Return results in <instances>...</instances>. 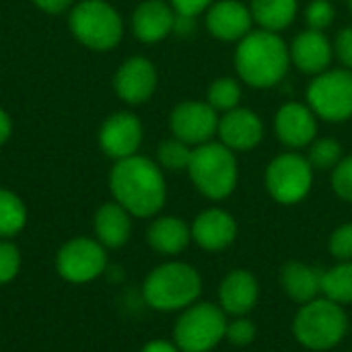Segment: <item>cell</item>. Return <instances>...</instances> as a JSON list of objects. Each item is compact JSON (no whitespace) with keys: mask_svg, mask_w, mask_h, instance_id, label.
Listing matches in <instances>:
<instances>
[{"mask_svg":"<svg viewBox=\"0 0 352 352\" xmlns=\"http://www.w3.org/2000/svg\"><path fill=\"white\" fill-rule=\"evenodd\" d=\"M171 130L186 144H204L219 130V118L212 105L186 101L173 109Z\"/></svg>","mask_w":352,"mask_h":352,"instance_id":"obj_11","label":"cell"},{"mask_svg":"<svg viewBox=\"0 0 352 352\" xmlns=\"http://www.w3.org/2000/svg\"><path fill=\"white\" fill-rule=\"evenodd\" d=\"M336 52H338V58L342 60L344 66H349L352 70V27L349 29H342L338 33V39H336Z\"/></svg>","mask_w":352,"mask_h":352,"instance_id":"obj_35","label":"cell"},{"mask_svg":"<svg viewBox=\"0 0 352 352\" xmlns=\"http://www.w3.org/2000/svg\"><path fill=\"white\" fill-rule=\"evenodd\" d=\"M107 264L105 250L99 241L89 237H74L66 241L56 256L58 274L74 285H85L103 274Z\"/></svg>","mask_w":352,"mask_h":352,"instance_id":"obj_8","label":"cell"},{"mask_svg":"<svg viewBox=\"0 0 352 352\" xmlns=\"http://www.w3.org/2000/svg\"><path fill=\"white\" fill-rule=\"evenodd\" d=\"M25 225H27V208L23 200L8 190H0V237L8 239L19 235Z\"/></svg>","mask_w":352,"mask_h":352,"instance_id":"obj_25","label":"cell"},{"mask_svg":"<svg viewBox=\"0 0 352 352\" xmlns=\"http://www.w3.org/2000/svg\"><path fill=\"white\" fill-rule=\"evenodd\" d=\"M252 10H248L237 0H221L217 2L206 16V25L210 33L219 39L233 41L243 39L252 27Z\"/></svg>","mask_w":352,"mask_h":352,"instance_id":"obj_15","label":"cell"},{"mask_svg":"<svg viewBox=\"0 0 352 352\" xmlns=\"http://www.w3.org/2000/svg\"><path fill=\"white\" fill-rule=\"evenodd\" d=\"M116 91L128 103L146 101L157 87L155 66L146 58H130L116 74Z\"/></svg>","mask_w":352,"mask_h":352,"instance_id":"obj_13","label":"cell"},{"mask_svg":"<svg viewBox=\"0 0 352 352\" xmlns=\"http://www.w3.org/2000/svg\"><path fill=\"white\" fill-rule=\"evenodd\" d=\"M311 179V163L293 153L276 157L266 171V188L280 204H295L303 200L309 194Z\"/></svg>","mask_w":352,"mask_h":352,"instance_id":"obj_9","label":"cell"},{"mask_svg":"<svg viewBox=\"0 0 352 352\" xmlns=\"http://www.w3.org/2000/svg\"><path fill=\"white\" fill-rule=\"evenodd\" d=\"M21 270V252L10 241H0V285L10 283Z\"/></svg>","mask_w":352,"mask_h":352,"instance_id":"obj_30","label":"cell"},{"mask_svg":"<svg viewBox=\"0 0 352 352\" xmlns=\"http://www.w3.org/2000/svg\"><path fill=\"white\" fill-rule=\"evenodd\" d=\"M332 16H334V10L328 0H314L307 8V21L311 25V29L322 31L324 27H328L332 23Z\"/></svg>","mask_w":352,"mask_h":352,"instance_id":"obj_34","label":"cell"},{"mask_svg":"<svg viewBox=\"0 0 352 352\" xmlns=\"http://www.w3.org/2000/svg\"><path fill=\"white\" fill-rule=\"evenodd\" d=\"M291 56L303 72H322L332 60V47L322 31L309 29L293 41Z\"/></svg>","mask_w":352,"mask_h":352,"instance_id":"obj_22","label":"cell"},{"mask_svg":"<svg viewBox=\"0 0 352 352\" xmlns=\"http://www.w3.org/2000/svg\"><path fill=\"white\" fill-rule=\"evenodd\" d=\"M10 130H12V124H10V118L6 116L4 109H0V144H4L10 136Z\"/></svg>","mask_w":352,"mask_h":352,"instance_id":"obj_39","label":"cell"},{"mask_svg":"<svg viewBox=\"0 0 352 352\" xmlns=\"http://www.w3.org/2000/svg\"><path fill=\"white\" fill-rule=\"evenodd\" d=\"M235 64L239 76L252 87H272L287 72L289 50L276 33L254 31L241 39Z\"/></svg>","mask_w":352,"mask_h":352,"instance_id":"obj_2","label":"cell"},{"mask_svg":"<svg viewBox=\"0 0 352 352\" xmlns=\"http://www.w3.org/2000/svg\"><path fill=\"white\" fill-rule=\"evenodd\" d=\"M239 85L233 78H219L212 82L210 91H208V105H212L214 109H235L237 101H239Z\"/></svg>","mask_w":352,"mask_h":352,"instance_id":"obj_28","label":"cell"},{"mask_svg":"<svg viewBox=\"0 0 352 352\" xmlns=\"http://www.w3.org/2000/svg\"><path fill=\"white\" fill-rule=\"evenodd\" d=\"M332 186L340 198L352 202V157L336 165L334 175H332Z\"/></svg>","mask_w":352,"mask_h":352,"instance_id":"obj_33","label":"cell"},{"mask_svg":"<svg viewBox=\"0 0 352 352\" xmlns=\"http://www.w3.org/2000/svg\"><path fill=\"white\" fill-rule=\"evenodd\" d=\"M146 239L155 252L173 256L188 248V243L192 239V229H188V225L182 219L163 217V219H157L148 227Z\"/></svg>","mask_w":352,"mask_h":352,"instance_id":"obj_23","label":"cell"},{"mask_svg":"<svg viewBox=\"0 0 352 352\" xmlns=\"http://www.w3.org/2000/svg\"><path fill=\"white\" fill-rule=\"evenodd\" d=\"M188 171L196 188L212 200L227 198L237 184V163L225 144H202L194 148Z\"/></svg>","mask_w":352,"mask_h":352,"instance_id":"obj_5","label":"cell"},{"mask_svg":"<svg viewBox=\"0 0 352 352\" xmlns=\"http://www.w3.org/2000/svg\"><path fill=\"white\" fill-rule=\"evenodd\" d=\"M217 132L221 134L223 144L229 146L231 151H248V148H254L260 142L264 128H262L260 118L254 111H250V109H231L219 122Z\"/></svg>","mask_w":352,"mask_h":352,"instance_id":"obj_16","label":"cell"},{"mask_svg":"<svg viewBox=\"0 0 352 352\" xmlns=\"http://www.w3.org/2000/svg\"><path fill=\"white\" fill-rule=\"evenodd\" d=\"M351 6H352V0H351Z\"/></svg>","mask_w":352,"mask_h":352,"instance_id":"obj_40","label":"cell"},{"mask_svg":"<svg viewBox=\"0 0 352 352\" xmlns=\"http://www.w3.org/2000/svg\"><path fill=\"white\" fill-rule=\"evenodd\" d=\"M254 338H256V326L250 320L237 318L235 322L227 324L225 340H229L233 346H248V344L254 342Z\"/></svg>","mask_w":352,"mask_h":352,"instance_id":"obj_31","label":"cell"},{"mask_svg":"<svg viewBox=\"0 0 352 352\" xmlns=\"http://www.w3.org/2000/svg\"><path fill=\"white\" fill-rule=\"evenodd\" d=\"M258 280L254 278L252 272L248 270H233L225 276L219 297H221V307L225 314L231 316H245L256 307L258 301Z\"/></svg>","mask_w":352,"mask_h":352,"instance_id":"obj_17","label":"cell"},{"mask_svg":"<svg viewBox=\"0 0 352 352\" xmlns=\"http://www.w3.org/2000/svg\"><path fill=\"white\" fill-rule=\"evenodd\" d=\"M349 330V320L340 303L324 297L305 303L293 322L295 338L311 351L336 346Z\"/></svg>","mask_w":352,"mask_h":352,"instance_id":"obj_4","label":"cell"},{"mask_svg":"<svg viewBox=\"0 0 352 352\" xmlns=\"http://www.w3.org/2000/svg\"><path fill=\"white\" fill-rule=\"evenodd\" d=\"M340 155H342L340 144L336 140L324 138V140L314 142V146L309 151V163H311V167L328 169V167H334L340 163Z\"/></svg>","mask_w":352,"mask_h":352,"instance_id":"obj_29","label":"cell"},{"mask_svg":"<svg viewBox=\"0 0 352 352\" xmlns=\"http://www.w3.org/2000/svg\"><path fill=\"white\" fill-rule=\"evenodd\" d=\"M297 12V0H252V16L266 29L278 31L291 25Z\"/></svg>","mask_w":352,"mask_h":352,"instance_id":"obj_24","label":"cell"},{"mask_svg":"<svg viewBox=\"0 0 352 352\" xmlns=\"http://www.w3.org/2000/svg\"><path fill=\"white\" fill-rule=\"evenodd\" d=\"M45 12H62L72 0H33Z\"/></svg>","mask_w":352,"mask_h":352,"instance_id":"obj_37","label":"cell"},{"mask_svg":"<svg viewBox=\"0 0 352 352\" xmlns=\"http://www.w3.org/2000/svg\"><path fill=\"white\" fill-rule=\"evenodd\" d=\"M278 138L289 146H305L316 136V118L301 103H287L276 116Z\"/></svg>","mask_w":352,"mask_h":352,"instance_id":"obj_19","label":"cell"},{"mask_svg":"<svg viewBox=\"0 0 352 352\" xmlns=\"http://www.w3.org/2000/svg\"><path fill=\"white\" fill-rule=\"evenodd\" d=\"M140 352H182L177 346H175V342L171 344V342H167V340H153V342H148L144 349Z\"/></svg>","mask_w":352,"mask_h":352,"instance_id":"obj_38","label":"cell"},{"mask_svg":"<svg viewBox=\"0 0 352 352\" xmlns=\"http://www.w3.org/2000/svg\"><path fill=\"white\" fill-rule=\"evenodd\" d=\"M307 99L318 116L340 122L352 116V70H330L320 74L307 91Z\"/></svg>","mask_w":352,"mask_h":352,"instance_id":"obj_10","label":"cell"},{"mask_svg":"<svg viewBox=\"0 0 352 352\" xmlns=\"http://www.w3.org/2000/svg\"><path fill=\"white\" fill-rule=\"evenodd\" d=\"M227 330L225 311L212 303H194L184 309L175 324L173 338L175 346L182 352L212 351Z\"/></svg>","mask_w":352,"mask_h":352,"instance_id":"obj_6","label":"cell"},{"mask_svg":"<svg viewBox=\"0 0 352 352\" xmlns=\"http://www.w3.org/2000/svg\"><path fill=\"white\" fill-rule=\"evenodd\" d=\"M140 140H142V126L138 118L126 111L107 118L99 132V144L103 153L118 161L132 157L138 151Z\"/></svg>","mask_w":352,"mask_h":352,"instance_id":"obj_12","label":"cell"},{"mask_svg":"<svg viewBox=\"0 0 352 352\" xmlns=\"http://www.w3.org/2000/svg\"><path fill=\"white\" fill-rule=\"evenodd\" d=\"M322 293L336 303H352V260L324 272Z\"/></svg>","mask_w":352,"mask_h":352,"instance_id":"obj_26","label":"cell"},{"mask_svg":"<svg viewBox=\"0 0 352 352\" xmlns=\"http://www.w3.org/2000/svg\"><path fill=\"white\" fill-rule=\"evenodd\" d=\"M202 280L196 268L184 262L161 264L144 280V301L157 311H179L196 303Z\"/></svg>","mask_w":352,"mask_h":352,"instance_id":"obj_3","label":"cell"},{"mask_svg":"<svg viewBox=\"0 0 352 352\" xmlns=\"http://www.w3.org/2000/svg\"><path fill=\"white\" fill-rule=\"evenodd\" d=\"M212 0H171L173 8L177 14H186V16H194L198 12H202Z\"/></svg>","mask_w":352,"mask_h":352,"instance_id":"obj_36","label":"cell"},{"mask_svg":"<svg viewBox=\"0 0 352 352\" xmlns=\"http://www.w3.org/2000/svg\"><path fill=\"white\" fill-rule=\"evenodd\" d=\"M237 235V223L235 219L219 208L204 210L198 214V219L192 225V239L208 252L225 250L227 245L233 243Z\"/></svg>","mask_w":352,"mask_h":352,"instance_id":"obj_14","label":"cell"},{"mask_svg":"<svg viewBox=\"0 0 352 352\" xmlns=\"http://www.w3.org/2000/svg\"><path fill=\"white\" fill-rule=\"evenodd\" d=\"M109 188L118 204L134 217H153L165 204V179L146 157L120 159L109 175Z\"/></svg>","mask_w":352,"mask_h":352,"instance_id":"obj_1","label":"cell"},{"mask_svg":"<svg viewBox=\"0 0 352 352\" xmlns=\"http://www.w3.org/2000/svg\"><path fill=\"white\" fill-rule=\"evenodd\" d=\"M159 161L163 167L179 171V169H188L190 161H192V148L190 144H186L184 140L175 138V140H165L159 146Z\"/></svg>","mask_w":352,"mask_h":352,"instance_id":"obj_27","label":"cell"},{"mask_svg":"<svg viewBox=\"0 0 352 352\" xmlns=\"http://www.w3.org/2000/svg\"><path fill=\"white\" fill-rule=\"evenodd\" d=\"M132 233V223H130V212L118 204V202H107L103 204L97 214H95V235L97 241L103 248H122Z\"/></svg>","mask_w":352,"mask_h":352,"instance_id":"obj_21","label":"cell"},{"mask_svg":"<svg viewBox=\"0 0 352 352\" xmlns=\"http://www.w3.org/2000/svg\"><path fill=\"white\" fill-rule=\"evenodd\" d=\"M322 278H324V270L301 262H291L280 272V283L285 293L301 305L320 297Z\"/></svg>","mask_w":352,"mask_h":352,"instance_id":"obj_20","label":"cell"},{"mask_svg":"<svg viewBox=\"0 0 352 352\" xmlns=\"http://www.w3.org/2000/svg\"><path fill=\"white\" fill-rule=\"evenodd\" d=\"M330 252L340 262L352 260V223L338 227L330 237Z\"/></svg>","mask_w":352,"mask_h":352,"instance_id":"obj_32","label":"cell"},{"mask_svg":"<svg viewBox=\"0 0 352 352\" xmlns=\"http://www.w3.org/2000/svg\"><path fill=\"white\" fill-rule=\"evenodd\" d=\"M74 37L93 50H109L122 39V19L103 0H82L70 12Z\"/></svg>","mask_w":352,"mask_h":352,"instance_id":"obj_7","label":"cell"},{"mask_svg":"<svg viewBox=\"0 0 352 352\" xmlns=\"http://www.w3.org/2000/svg\"><path fill=\"white\" fill-rule=\"evenodd\" d=\"M173 25H175V14L161 0L142 2L134 10V16H132V27H134L136 37L146 43L167 37V33L173 29Z\"/></svg>","mask_w":352,"mask_h":352,"instance_id":"obj_18","label":"cell"}]
</instances>
